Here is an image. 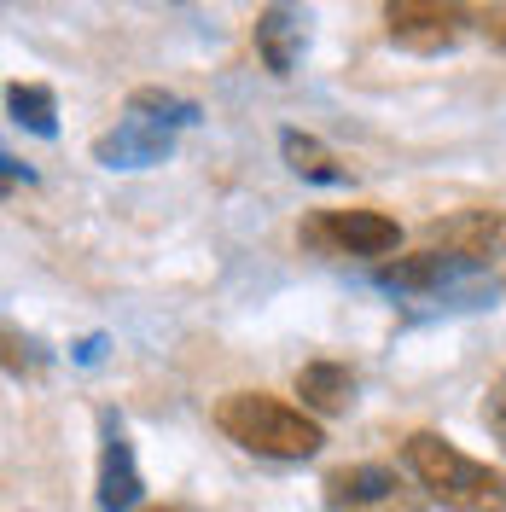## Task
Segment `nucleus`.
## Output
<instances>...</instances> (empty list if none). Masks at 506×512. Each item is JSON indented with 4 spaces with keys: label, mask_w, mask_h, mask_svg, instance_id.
<instances>
[{
    "label": "nucleus",
    "mask_w": 506,
    "mask_h": 512,
    "mask_svg": "<svg viewBox=\"0 0 506 512\" xmlns=\"http://www.w3.org/2000/svg\"><path fill=\"white\" fill-rule=\"evenodd\" d=\"M402 466L413 472V483L448 512H506V478L495 466H483L472 454L437 437V431H413L402 443Z\"/></svg>",
    "instance_id": "f257e3e1"
},
{
    "label": "nucleus",
    "mask_w": 506,
    "mask_h": 512,
    "mask_svg": "<svg viewBox=\"0 0 506 512\" xmlns=\"http://www.w3.org/2000/svg\"><path fill=\"white\" fill-rule=\"evenodd\" d=\"M216 431L227 443H239L245 454H262V460H309L320 454V419L291 408L280 396H262V390H233L216 402Z\"/></svg>",
    "instance_id": "f03ea898"
},
{
    "label": "nucleus",
    "mask_w": 506,
    "mask_h": 512,
    "mask_svg": "<svg viewBox=\"0 0 506 512\" xmlns=\"http://www.w3.org/2000/svg\"><path fill=\"white\" fill-rule=\"evenodd\" d=\"M297 239L326 256H390L402 245V227L379 210H320L297 227Z\"/></svg>",
    "instance_id": "7ed1b4c3"
},
{
    "label": "nucleus",
    "mask_w": 506,
    "mask_h": 512,
    "mask_svg": "<svg viewBox=\"0 0 506 512\" xmlns=\"http://www.w3.org/2000/svg\"><path fill=\"white\" fill-rule=\"evenodd\" d=\"M320 489L332 512H425V495L408 489L390 466H338Z\"/></svg>",
    "instance_id": "20e7f679"
},
{
    "label": "nucleus",
    "mask_w": 506,
    "mask_h": 512,
    "mask_svg": "<svg viewBox=\"0 0 506 512\" xmlns=\"http://www.w3.org/2000/svg\"><path fill=\"white\" fill-rule=\"evenodd\" d=\"M466 30H472L466 6H443V0H390L384 6V35L408 53H448Z\"/></svg>",
    "instance_id": "39448f33"
},
{
    "label": "nucleus",
    "mask_w": 506,
    "mask_h": 512,
    "mask_svg": "<svg viewBox=\"0 0 506 512\" xmlns=\"http://www.w3.org/2000/svg\"><path fill=\"white\" fill-rule=\"evenodd\" d=\"M425 239L448 256H466L483 274H495L506 256V210H460V216H443V222L425 227Z\"/></svg>",
    "instance_id": "423d86ee"
},
{
    "label": "nucleus",
    "mask_w": 506,
    "mask_h": 512,
    "mask_svg": "<svg viewBox=\"0 0 506 512\" xmlns=\"http://www.w3.org/2000/svg\"><path fill=\"white\" fill-rule=\"evenodd\" d=\"M477 274H483L477 262H466V256H448V251H437V245H425V251L396 256V262H379V268H373V280H379L384 291H408V297L454 291V286H466V280H477Z\"/></svg>",
    "instance_id": "0eeeda50"
},
{
    "label": "nucleus",
    "mask_w": 506,
    "mask_h": 512,
    "mask_svg": "<svg viewBox=\"0 0 506 512\" xmlns=\"http://www.w3.org/2000/svg\"><path fill=\"white\" fill-rule=\"evenodd\" d=\"M140 466L117 414H99V512H134L140 507Z\"/></svg>",
    "instance_id": "6e6552de"
},
{
    "label": "nucleus",
    "mask_w": 506,
    "mask_h": 512,
    "mask_svg": "<svg viewBox=\"0 0 506 512\" xmlns=\"http://www.w3.org/2000/svg\"><path fill=\"white\" fill-rule=\"evenodd\" d=\"M169 152H175V134L163 123H152V117H134V111H128L111 134L94 140V158L105 163V169H152V163H163Z\"/></svg>",
    "instance_id": "1a4fd4ad"
},
{
    "label": "nucleus",
    "mask_w": 506,
    "mask_h": 512,
    "mask_svg": "<svg viewBox=\"0 0 506 512\" xmlns=\"http://www.w3.org/2000/svg\"><path fill=\"white\" fill-rule=\"evenodd\" d=\"M303 47H309V18L297 6H262L256 12V53L274 76H291L303 64Z\"/></svg>",
    "instance_id": "9d476101"
},
{
    "label": "nucleus",
    "mask_w": 506,
    "mask_h": 512,
    "mask_svg": "<svg viewBox=\"0 0 506 512\" xmlns=\"http://www.w3.org/2000/svg\"><path fill=\"white\" fill-rule=\"evenodd\" d=\"M291 390L303 396V414H315V419H338L355 408V373H349L344 361H309V367H297Z\"/></svg>",
    "instance_id": "9b49d317"
},
{
    "label": "nucleus",
    "mask_w": 506,
    "mask_h": 512,
    "mask_svg": "<svg viewBox=\"0 0 506 512\" xmlns=\"http://www.w3.org/2000/svg\"><path fill=\"white\" fill-rule=\"evenodd\" d=\"M280 152H285V163H291V175H303V181H320V187H344V181H349L344 163L332 158L315 134H303V128H285Z\"/></svg>",
    "instance_id": "f8f14e48"
},
{
    "label": "nucleus",
    "mask_w": 506,
    "mask_h": 512,
    "mask_svg": "<svg viewBox=\"0 0 506 512\" xmlns=\"http://www.w3.org/2000/svg\"><path fill=\"white\" fill-rule=\"evenodd\" d=\"M6 111H12V123H24L30 134H41V140H53V134H59L53 94H47V88H35V82H12V88H6Z\"/></svg>",
    "instance_id": "ddd939ff"
},
{
    "label": "nucleus",
    "mask_w": 506,
    "mask_h": 512,
    "mask_svg": "<svg viewBox=\"0 0 506 512\" xmlns=\"http://www.w3.org/2000/svg\"><path fill=\"white\" fill-rule=\"evenodd\" d=\"M128 111H134V117H152V123H163L169 134L198 123V105H192V99H181V94H169V88H140V94L128 99Z\"/></svg>",
    "instance_id": "4468645a"
},
{
    "label": "nucleus",
    "mask_w": 506,
    "mask_h": 512,
    "mask_svg": "<svg viewBox=\"0 0 506 512\" xmlns=\"http://www.w3.org/2000/svg\"><path fill=\"white\" fill-rule=\"evenodd\" d=\"M483 431H489V437L506 448V373L489 384V390H483Z\"/></svg>",
    "instance_id": "2eb2a0df"
},
{
    "label": "nucleus",
    "mask_w": 506,
    "mask_h": 512,
    "mask_svg": "<svg viewBox=\"0 0 506 512\" xmlns=\"http://www.w3.org/2000/svg\"><path fill=\"white\" fill-rule=\"evenodd\" d=\"M489 35H495V47L506 53V12H495V18H489Z\"/></svg>",
    "instance_id": "dca6fc26"
},
{
    "label": "nucleus",
    "mask_w": 506,
    "mask_h": 512,
    "mask_svg": "<svg viewBox=\"0 0 506 512\" xmlns=\"http://www.w3.org/2000/svg\"><path fill=\"white\" fill-rule=\"evenodd\" d=\"M140 512H192V507H140Z\"/></svg>",
    "instance_id": "f3484780"
},
{
    "label": "nucleus",
    "mask_w": 506,
    "mask_h": 512,
    "mask_svg": "<svg viewBox=\"0 0 506 512\" xmlns=\"http://www.w3.org/2000/svg\"><path fill=\"white\" fill-rule=\"evenodd\" d=\"M495 274H501V286H506V256H501V268H495Z\"/></svg>",
    "instance_id": "a211bd4d"
}]
</instances>
